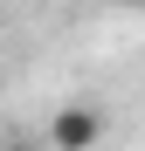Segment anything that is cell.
Masks as SVG:
<instances>
[{"label":"cell","instance_id":"1","mask_svg":"<svg viewBox=\"0 0 145 151\" xmlns=\"http://www.w3.org/2000/svg\"><path fill=\"white\" fill-rule=\"evenodd\" d=\"M48 151H97L104 144V110L97 103H62L55 117H48Z\"/></svg>","mask_w":145,"mask_h":151},{"label":"cell","instance_id":"2","mask_svg":"<svg viewBox=\"0 0 145 151\" xmlns=\"http://www.w3.org/2000/svg\"><path fill=\"white\" fill-rule=\"evenodd\" d=\"M117 7H145V0H117Z\"/></svg>","mask_w":145,"mask_h":151}]
</instances>
